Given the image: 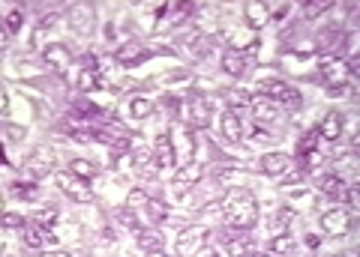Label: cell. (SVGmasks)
I'll return each instance as SVG.
<instances>
[{
	"label": "cell",
	"mask_w": 360,
	"mask_h": 257,
	"mask_svg": "<svg viewBox=\"0 0 360 257\" xmlns=\"http://www.w3.org/2000/svg\"><path fill=\"white\" fill-rule=\"evenodd\" d=\"M225 218L234 231H252L258 225V200L249 189H231L222 200Z\"/></svg>",
	"instance_id": "1"
},
{
	"label": "cell",
	"mask_w": 360,
	"mask_h": 257,
	"mask_svg": "<svg viewBox=\"0 0 360 257\" xmlns=\"http://www.w3.org/2000/svg\"><path fill=\"white\" fill-rule=\"evenodd\" d=\"M318 75L324 78V84H327L330 90H345L351 84V78H354V66L336 54V57H324L321 60Z\"/></svg>",
	"instance_id": "2"
},
{
	"label": "cell",
	"mask_w": 360,
	"mask_h": 257,
	"mask_svg": "<svg viewBox=\"0 0 360 257\" xmlns=\"http://www.w3.org/2000/svg\"><path fill=\"white\" fill-rule=\"evenodd\" d=\"M183 117H186V126L189 128H207V126L213 123V105H210V99H207L204 93H198V90H192V93L186 96Z\"/></svg>",
	"instance_id": "3"
},
{
	"label": "cell",
	"mask_w": 360,
	"mask_h": 257,
	"mask_svg": "<svg viewBox=\"0 0 360 257\" xmlns=\"http://www.w3.org/2000/svg\"><path fill=\"white\" fill-rule=\"evenodd\" d=\"M261 96H267L270 102H276V105H288L291 111H297L300 108V93L291 87V84H285V81H279V78H261Z\"/></svg>",
	"instance_id": "4"
},
{
	"label": "cell",
	"mask_w": 360,
	"mask_h": 257,
	"mask_svg": "<svg viewBox=\"0 0 360 257\" xmlns=\"http://www.w3.org/2000/svg\"><path fill=\"white\" fill-rule=\"evenodd\" d=\"M54 182H57V189L63 191V195H69L75 204H90V200H93V189H90V182L75 177L72 171H54Z\"/></svg>",
	"instance_id": "5"
},
{
	"label": "cell",
	"mask_w": 360,
	"mask_h": 257,
	"mask_svg": "<svg viewBox=\"0 0 360 257\" xmlns=\"http://www.w3.org/2000/svg\"><path fill=\"white\" fill-rule=\"evenodd\" d=\"M204 245H207V227L192 225V227H183V231L177 234L174 251H177V257H195L204 251Z\"/></svg>",
	"instance_id": "6"
},
{
	"label": "cell",
	"mask_w": 360,
	"mask_h": 257,
	"mask_svg": "<svg viewBox=\"0 0 360 257\" xmlns=\"http://www.w3.org/2000/svg\"><path fill=\"white\" fill-rule=\"evenodd\" d=\"M321 231L330 236H345L351 231V213L345 207H333L321 216Z\"/></svg>",
	"instance_id": "7"
},
{
	"label": "cell",
	"mask_w": 360,
	"mask_h": 257,
	"mask_svg": "<svg viewBox=\"0 0 360 257\" xmlns=\"http://www.w3.org/2000/svg\"><path fill=\"white\" fill-rule=\"evenodd\" d=\"M150 164H153V171H165V168H174V164H177V155H174V146H171L168 135L156 137L153 153H150Z\"/></svg>",
	"instance_id": "8"
},
{
	"label": "cell",
	"mask_w": 360,
	"mask_h": 257,
	"mask_svg": "<svg viewBox=\"0 0 360 257\" xmlns=\"http://www.w3.org/2000/svg\"><path fill=\"white\" fill-rule=\"evenodd\" d=\"M69 24H72V30L75 33L87 36L90 30H93V24H96V9L90 3H75L72 6V12H69Z\"/></svg>",
	"instance_id": "9"
},
{
	"label": "cell",
	"mask_w": 360,
	"mask_h": 257,
	"mask_svg": "<svg viewBox=\"0 0 360 257\" xmlns=\"http://www.w3.org/2000/svg\"><path fill=\"white\" fill-rule=\"evenodd\" d=\"M42 57L51 66V72H57V75H66V69L72 66V54L66 45H60V42H51L48 48L42 51Z\"/></svg>",
	"instance_id": "10"
},
{
	"label": "cell",
	"mask_w": 360,
	"mask_h": 257,
	"mask_svg": "<svg viewBox=\"0 0 360 257\" xmlns=\"http://www.w3.org/2000/svg\"><path fill=\"white\" fill-rule=\"evenodd\" d=\"M147 57H150V51L144 48L141 42H123L114 54V60L120 63V66H138V63H144Z\"/></svg>",
	"instance_id": "11"
},
{
	"label": "cell",
	"mask_w": 360,
	"mask_h": 257,
	"mask_svg": "<svg viewBox=\"0 0 360 257\" xmlns=\"http://www.w3.org/2000/svg\"><path fill=\"white\" fill-rule=\"evenodd\" d=\"M201 177H204V164L201 162H186V164H180V168L174 171L171 182H174L177 189H186V186H195Z\"/></svg>",
	"instance_id": "12"
},
{
	"label": "cell",
	"mask_w": 360,
	"mask_h": 257,
	"mask_svg": "<svg viewBox=\"0 0 360 257\" xmlns=\"http://www.w3.org/2000/svg\"><path fill=\"white\" fill-rule=\"evenodd\" d=\"M291 168V159L285 153H264L261 155V173L264 177H282V173Z\"/></svg>",
	"instance_id": "13"
},
{
	"label": "cell",
	"mask_w": 360,
	"mask_h": 257,
	"mask_svg": "<svg viewBox=\"0 0 360 257\" xmlns=\"http://www.w3.org/2000/svg\"><path fill=\"white\" fill-rule=\"evenodd\" d=\"M342 128H345L342 114L330 111V114H324V120H321V126L315 128V132H318V137H324V141H339V137H342Z\"/></svg>",
	"instance_id": "14"
},
{
	"label": "cell",
	"mask_w": 360,
	"mask_h": 257,
	"mask_svg": "<svg viewBox=\"0 0 360 257\" xmlns=\"http://www.w3.org/2000/svg\"><path fill=\"white\" fill-rule=\"evenodd\" d=\"M78 90H84V93H90V90H96L99 84H102V69L96 66L93 60H87L84 66H81V72H78Z\"/></svg>",
	"instance_id": "15"
},
{
	"label": "cell",
	"mask_w": 360,
	"mask_h": 257,
	"mask_svg": "<svg viewBox=\"0 0 360 257\" xmlns=\"http://www.w3.org/2000/svg\"><path fill=\"white\" fill-rule=\"evenodd\" d=\"M342 39H345V33L336 30V27H330V30H321L318 36H315V51H318V54L339 51V48H342Z\"/></svg>",
	"instance_id": "16"
},
{
	"label": "cell",
	"mask_w": 360,
	"mask_h": 257,
	"mask_svg": "<svg viewBox=\"0 0 360 257\" xmlns=\"http://www.w3.org/2000/svg\"><path fill=\"white\" fill-rule=\"evenodd\" d=\"M345 191H348V182L342 173H327V177L321 180V195L333 198L339 204V200H345Z\"/></svg>",
	"instance_id": "17"
},
{
	"label": "cell",
	"mask_w": 360,
	"mask_h": 257,
	"mask_svg": "<svg viewBox=\"0 0 360 257\" xmlns=\"http://www.w3.org/2000/svg\"><path fill=\"white\" fill-rule=\"evenodd\" d=\"M249 108H252V114H255V120H264V123L276 120V114H279V105L270 102V99L261 96V93L249 99Z\"/></svg>",
	"instance_id": "18"
},
{
	"label": "cell",
	"mask_w": 360,
	"mask_h": 257,
	"mask_svg": "<svg viewBox=\"0 0 360 257\" xmlns=\"http://www.w3.org/2000/svg\"><path fill=\"white\" fill-rule=\"evenodd\" d=\"M246 24L249 30H258V27H264L270 21V12H267V3H261V0H249L246 6Z\"/></svg>",
	"instance_id": "19"
},
{
	"label": "cell",
	"mask_w": 360,
	"mask_h": 257,
	"mask_svg": "<svg viewBox=\"0 0 360 257\" xmlns=\"http://www.w3.org/2000/svg\"><path fill=\"white\" fill-rule=\"evenodd\" d=\"M138 249H141L144 254L159 257L162 249H165V240H162L159 231H138Z\"/></svg>",
	"instance_id": "20"
},
{
	"label": "cell",
	"mask_w": 360,
	"mask_h": 257,
	"mask_svg": "<svg viewBox=\"0 0 360 257\" xmlns=\"http://www.w3.org/2000/svg\"><path fill=\"white\" fill-rule=\"evenodd\" d=\"M222 69H225V75H231V78H240L243 72H246V57H243L240 51H222Z\"/></svg>",
	"instance_id": "21"
},
{
	"label": "cell",
	"mask_w": 360,
	"mask_h": 257,
	"mask_svg": "<svg viewBox=\"0 0 360 257\" xmlns=\"http://www.w3.org/2000/svg\"><path fill=\"white\" fill-rule=\"evenodd\" d=\"M222 135L228 137V141H240L243 137V120L234 108H228V111L222 114Z\"/></svg>",
	"instance_id": "22"
},
{
	"label": "cell",
	"mask_w": 360,
	"mask_h": 257,
	"mask_svg": "<svg viewBox=\"0 0 360 257\" xmlns=\"http://www.w3.org/2000/svg\"><path fill=\"white\" fill-rule=\"evenodd\" d=\"M21 231H24V234H21V236H24V245H27V249H33V251H39L42 245L48 242V231H42V227H39V225H33V222H30V225H24Z\"/></svg>",
	"instance_id": "23"
},
{
	"label": "cell",
	"mask_w": 360,
	"mask_h": 257,
	"mask_svg": "<svg viewBox=\"0 0 360 257\" xmlns=\"http://www.w3.org/2000/svg\"><path fill=\"white\" fill-rule=\"evenodd\" d=\"M27 168H30L33 173H48L51 171V153L45 150V146H39V150L27 159Z\"/></svg>",
	"instance_id": "24"
},
{
	"label": "cell",
	"mask_w": 360,
	"mask_h": 257,
	"mask_svg": "<svg viewBox=\"0 0 360 257\" xmlns=\"http://www.w3.org/2000/svg\"><path fill=\"white\" fill-rule=\"evenodd\" d=\"M258 45V36H255V30H234L231 33V51H240V48H255Z\"/></svg>",
	"instance_id": "25"
},
{
	"label": "cell",
	"mask_w": 360,
	"mask_h": 257,
	"mask_svg": "<svg viewBox=\"0 0 360 257\" xmlns=\"http://www.w3.org/2000/svg\"><path fill=\"white\" fill-rule=\"evenodd\" d=\"M129 114L135 117V120H147V117L153 114V102L144 96H135V99H129Z\"/></svg>",
	"instance_id": "26"
},
{
	"label": "cell",
	"mask_w": 360,
	"mask_h": 257,
	"mask_svg": "<svg viewBox=\"0 0 360 257\" xmlns=\"http://www.w3.org/2000/svg\"><path fill=\"white\" fill-rule=\"evenodd\" d=\"M69 171L75 173V177H81V180H93L96 173H99V168H96V164H93V162H87V159H72Z\"/></svg>",
	"instance_id": "27"
},
{
	"label": "cell",
	"mask_w": 360,
	"mask_h": 257,
	"mask_svg": "<svg viewBox=\"0 0 360 257\" xmlns=\"http://www.w3.org/2000/svg\"><path fill=\"white\" fill-rule=\"evenodd\" d=\"M126 209H132V213H144L147 209V195H144V189H129V195H126Z\"/></svg>",
	"instance_id": "28"
},
{
	"label": "cell",
	"mask_w": 360,
	"mask_h": 257,
	"mask_svg": "<svg viewBox=\"0 0 360 257\" xmlns=\"http://www.w3.org/2000/svg\"><path fill=\"white\" fill-rule=\"evenodd\" d=\"M294 249V240H291V234H276L273 240H270V254H288Z\"/></svg>",
	"instance_id": "29"
},
{
	"label": "cell",
	"mask_w": 360,
	"mask_h": 257,
	"mask_svg": "<svg viewBox=\"0 0 360 257\" xmlns=\"http://www.w3.org/2000/svg\"><path fill=\"white\" fill-rule=\"evenodd\" d=\"M312 150H318V132H306L300 141H297V155H306V153H312Z\"/></svg>",
	"instance_id": "30"
},
{
	"label": "cell",
	"mask_w": 360,
	"mask_h": 257,
	"mask_svg": "<svg viewBox=\"0 0 360 257\" xmlns=\"http://www.w3.org/2000/svg\"><path fill=\"white\" fill-rule=\"evenodd\" d=\"M0 227H3V231H21L24 227V216H18V213H0Z\"/></svg>",
	"instance_id": "31"
},
{
	"label": "cell",
	"mask_w": 360,
	"mask_h": 257,
	"mask_svg": "<svg viewBox=\"0 0 360 257\" xmlns=\"http://www.w3.org/2000/svg\"><path fill=\"white\" fill-rule=\"evenodd\" d=\"M330 6H333L330 0H309V3H303V15L306 18H318L321 12H327Z\"/></svg>",
	"instance_id": "32"
},
{
	"label": "cell",
	"mask_w": 360,
	"mask_h": 257,
	"mask_svg": "<svg viewBox=\"0 0 360 257\" xmlns=\"http://www.w3.org/2000/svg\"><path fill=\"white\" fill-rule=\"evenodd\" d=\"M147 216L153 218V222H165V218H168V209H165V204H162V200L147 198Z\"/></svg>",
	"instance_id": "33"
},
{
	"label": "cell",
	"mask_w": 360,
	"mask_h": 257,
	"mask_svg": "<svg viewBox=\"0 0 360 257\" xmlns=\"http://www.w3.org/2000/svg\"><path fill=\"white\" fill-rule=\"evenodd\" d=\"M291 218H294V209H279L276 218H273V234H288V231H282V227L291 225Z\"/></svg>",
	"instance_id": "34"
},
{
	"label": "cell",
	"mask_w": 360,
	"mask_h": 257,
	"mask_svg": "<svg viewBox=\"0 0 360 257\" xmlns=\"http://www.w3.org/2000/svg\"><path fill=\"white\" fill-rule=\"evenodd\" d=\"M21 9H9L6 12V33H18L21 30Z\"/></svg>",
	"instance_id": "35"
},
{
	"label": "cell",
	"mask_w": 360,
	"mask_h": 257,
	"mask_svg": "<svg viewBox=\"0 0 360 257\" xmlns=\"http://www.w3.org/2000/svg\"><path fill=\"white\" fill-rule=\"evenodd\" d=\"M54 222H57V209H42V213L36 216V222H33V225H39L42 231H45V227H51Z\"/></svg>",
	"instance_id": "36"
},
{
	"label": "cell",
	"mask_w": 360,
	"mask_h": 257,
	"mask_svg": "<svg viewBox=\"0 0 360 257\" xmlns=\"http://www.w3.org/2000/svg\"><path fill=\"white\" fill-rule=\"evenodd\" d=\"M228 251H231V257H246L249 242L246 240H228Z\"/></svg>",
	"instance_id": "37"
},
{
	"label": "cell",
	"mask_w": 360,
	"mask_h": 257,
	"mask_svg": "<svg viewBox=\"0 0 360 257\" xmlns=\"http://www.w3.org/2000/svg\"><path fill=\"white\" fill-rule=\"evenodd\" d=\"M12 195L15 198H36V189L30 182H12Z\"/></svg>",
	"instance_id": "38"
},
{
	"label": "cell",
	"mask_w": 360,
	"mask_h": 257,
	"mask_svg": "<svg viewBox=\"0 0 360 257\" xmlns=\"http://www.w3.org/2000/svg\"><path fill=\"white\" fill-rule=\"evenodd\" d=\"M249 93H246V90H234V93H228V102H231V108H234V111H237V105H249Z\"/></svg>",
	"instance_id": "39"
},
{
	"label": "cell",
	"mask_w": 360,
	"mask_h": 257,
	"mask_svg": "<svg viewBox=\"0 0 360 257\" xmlns=\"http://www.w3.org/2000/svg\"><path fill=\"white\" fill-rule=\"evenodd\" d=\"M132 159H135V168H138V171H153V164H150V153L138 150V153L132 155Z\"/></svg>",
	"instance_id": "40"
},
{
	"label": "cell",
	"mask_w": 360,
	"mask_h": 257,
	"mask_svg": "<svg viewBox=\"0 0 360 257\" xmlns=\"http://www.w3.org/2000/svg\"><path fill=\"white\" fill-rule=\"evenodd\" d=\"M189 51H195V54H204L207 51V39H204V36H192V39H189Z\"/></svg>",
	"instance_id": "41"
},
{
	"label": "cell",
	"mask_w": 360,
	"mask_h": 257,
	"mask_svg": "<svg viewBox=\"0 0 360 257\" xmlns=\"http://www.w3.org/2000/svg\"><path fill=\"white\" fill-rule=\"evenodd\" d=\"M6 45H9V33L0 27V48H6Z\"/></svg>",
	"instance_id": "42"
},
{
	"label": "cell",
	"mask_w": 360,
	"mask_h": 257,
	"mask_svg": "<svg viewBox=\"0 0 360 257\" xmlns=\"http://www.w3.org/2000/svg\"><path fill=\"white\" fill-rule=\"evenodd\" d=\"M306 245H309V249H318V236L309 234V236H306Z\"/></svg>",
	"instance_id": "43"
},
{
	"label": "cell",
	"mask_w": 360,
	"mask_h": 257,
	"mask_svg": "<svg viewBox=\"0 0 360 257\" xmlns=\"http://www.w3.org/2000/svg\"><path fill=\"white\" fill-rule=\"evenodd\" d=\"M246 257H276V254H270V251H267V254H261V251H249Z\"/></svg>",
	"instance_id": "44"
},
{
	"label": "cell",
	"mask_w": 360,
	"mask_h": 257,
	"mask_svg": "<svg viewBox=\"0 0 360 257\" xmlns=\"http://www.w3.org/2000/svg\"><path fill=\"white\" fill-rule=\"evenodd\" d=\"M201 257H219V254H216L213 249H204V251H201Z\"/></svg>",
	"instance_id": "45"
},
{
	"label": "cell",
	"mask_w": 360,
	"mask_h": 257,
	"mask_svg": "<svg viewBox=\"0 0 360 257\" xmlns=\"http://www.w3.org/2000/svg\"><path fill=\"white\" fill-rule=\"evenodd\" d=\"M39 257H72V254H63V251H54V254H39Z\"/></svg>",
	"instance_id": "46"
},
{
	"label": "cell",
	"mask_w": 360,
	"mask_h": 257,
	"mask_svg": "<svg viewBox=\"0 0 360 257\" xmlns=\"http://www.w3.org/2000/svg\"><path fill=\"white\" fill-rule=\"evenodd\" d=\"M0 257H18L15 251H3V254H0Z\"/></svg>",
	"instance_id": "47"
},
{
	"label": "cell",
	"mask_w": 360,
	"mask_h": 257,
	"mask_svg": "<svg viewBox=\"0 0 360 257\" xmlns=\"http://www.w3.org/2000/svg\"><path fill=\"white\" fill-rule=\"evenodd\" d=\"M0 213H3V198H0Z\"/></svg>",
	"instance_id": "48"
}]
</instances>
